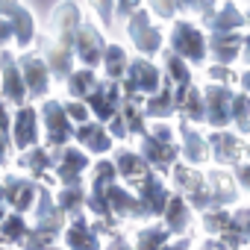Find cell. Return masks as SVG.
Listing matches in <instances>:
<instances>
[{
    "label": "cell",
    "instance_id": "6da1fadb",
    "mask_svg": "<svg viewBox=\"0 0 250 250\" xmlns=\"http://www.w3.org/2000/svg\"><path fill=\"white\" fill-rule=\"evenodd\" d=\"M42 124H44V142L56 145V147H68L74 127L71 118L65 115V106L59 100H44L42 103Z\"/></svg>",
    "mask_w": 250,
    "mask_h": 250
},
{
    "label": "cell",
    "instance_id": "7a4b0ae2",
    "mask_svg": "<svg viewBox=\"0 0 250 250\" xmlns=\"http://www.w3.org/2000/svg\"><path fill=\"white\" fill-rule=\"evenodd\" d=\"M171 47H174L177 56L194 62V65H200V62L206 59L203 33H200L194 24H188V21H177V24H174V30H171Z\"/></svg>",
    "mask_w": 250,
    "mask_h": 250
},
{
    "label": "cell",
    "instance_id": "3957f363",
    "mask_svg": "<svg viewBox=\"0 0 250 250\" xmlns=\"http://www.w3.org/2000/svg\"><path fill=\"white\" fill-rule=\"evenodd\" d=\"M127 33H130L133 44H136L145 56H156V53L162 50V36H159V30L150 24L147 12H133V15L127 18Z\"/></svg>",
    "mask_w": 250,
    "mask_h": 250
},
{
    "label": "cell",
    "instance_id": "277c9868",
    "mask_svg": "<svg viewBox=\"0 0 250 250\" xmlns=\"http://www.w3.org/2000/svg\"><path fill=\"white\" fill-rule=\"evenodd\" d=\"M18 68H21L27 94L30 97H44L47 88H50V68H47V62L39 53H24L18 59Z\"/></svg>",
    "mask_w": 250,
    "mask_h": 250
},
{
    "label": "cell",
    "instance_id": "5b68a950",
    "mask_svg": "<svg viewBox=\"0 0 250 250\" xmlns=\"http://www.w3.org/2000/svg\"><path fill=\"white\" fill-rule=\"evenodd\" d=\"M0 97L6 103H24L30 97L24 77H21V68L9 53H0Z\"/></svg>",
    "mask_w": 250,
    "mask_h": 250
},
{
    "label": "cell",
    "instance_id": "8992f818",
    "mask_svg": "<svg viewBox=\"0 0 250 250\" xmlns=\"http://www.w3.org/2000/svg\"><path fill=\"white\" fill-rule=\"evenodd\" d=\"M203 109H206V121L212 127H224L232 118V91L227 85H206L203 88Z\"/></svg>",
    "mask_w": 250,
    "mask_h": 250
},
{
    "label": "cell",
    "instance_id": "52a82bcc",
    "mask_svg": "<svg viewBox=\"0 0 250 250\" xmlns=\"http://www.w3.org/2000/svg\"><path fill=\"white\" fill-rule=\"evenodd\" d=\"M174 177H177V186L183 188V200H191L194 209H212V194H209V183L203 180V174L191 168H177Z\"/></svg>",
    "mask_w": 250,
    "mask_h": 250
},
{
    "label": "cell",
    "instance_id": "ba28073f",
    "mask_svg": "<svg viewBox=\"0 0 250 250\" xmlns=\"http://www.w3.org/2000/svg\"><path fill=\"white\" fill-rule=\"evenodd\" d=\"M12 142L21 153L39 145V112L33 106H21L12 115Z\"/></svg>",
    "mask_w": 250,
    "mask_h": 250
},
{
    "label": "cell",
    "instance_id": "9c48e42d",
    "mask_svg": "<svg viewBox=\"0 0 250 250\" xmlns=\"http://www.w3.org/2000/svg\"><path fill=\"white\" fill-rule=\"evenodd\" d=\"M0 18H6L15 30V44L18 47H27L36 36V24H33V15L18 3V0H0Z\"/></svg>",
    "mask_w": 250,
    "mask_h": 250
},
{
    "label": "cell",
    "instance_id": "30bf717a",
    "mask_svg": "<svg viewBox=\"0 0 250 250\" xmlns=\"http://www.w3.org/2000/svg\"><path fill=\"white\" fill-rule=\"evenodd\" d=\"M74 47H77V56H80V62H83L85 68H94V65H100V62H103L106 44H103L100 33H97L91 24H80Z\"/></svg>",
    "mask_w": 250,
    "mask_h": 250
},
{
    "label": "cell",
    "instance_id": "8fae6325",
    "mask_svg": "<svg viewBox=\"0 0 250 250\" xmlns=\"http://www.w3.org/2000/svg\"><path fill=\"white\" fill-rule=\"evenodd\" d=\"M159 88V71L147 59H133L127 68V94H156Z\"/></svg>",
    "mask_w": 250,
    "mask_h": 250
},
{
    "label": "cell",
    "instance_id": "7c38bea8",
    "mask_svg": "<svg viewBox=\"0 0 250 250\" xmlns=\"http://www.w3.org/2000/svg\"><path fill=\"white\" fill-rule=\"evenodd\" d=\"M39 188H42V186H36V183H30V180H24V177H6V180H3L6 206H12L15 212H21V215H24V212L36 203Z\"/></svg>",
    "mask_w": 250,
    "mask_h": 250
},
{
    "label": "cell",
    "instance_id": "4fadbf2b",
    "mask_svg": "<svg viewBox=\"0 0 250 250\" xmlns=\"http://www.w3.org/2000/svg\"><path fill=\"white\" fill-rule=\"evenodd\" d=\"M53 30H56V42L62 47H74L77 30H80V9L74 3L56 6V12H53Z\"/></svg>",
    "mask_w": 250,
    "mask_h": 250
},
{
    "label": "cell",
    "instance_id": "5bb4252c",
    "mask_svg": "<svg viewBox=\"0 0 250 250\" xmlns=\"http://www.w3.org/2000/svg\"><path fill=\"white\" fill-rule=\"evenodd\" d=\"M168 188L156 180V177H147L139 188V206H142V215H165L168 209Z\"/></svg>",
    "mask_w": 250,
    "mask_h": 250
},
{
    "label": "cell",
    "instance_id": "9a60e30c",
    "mask_svg": "<svg viewBox=\"0 0 250 250\" xmlns=\"http://www.w3.org/2000/svg\"><path fill=\"white\" fill-rule=\"evenodd\" d=\"M88 106L94 109V115H97L100 121H112V118L118 115V106H121V91H118L115 80L100 83V85L94 88V94L88 97Z\"/></svg>",
    "mask_w": 250,
    "mask_h": 250
},
{
    "label": "cell",
    "instance_id": "2e32d148",
    "mask_svg": "<svg viewBox=\"0 0 250 250\" xmlns=\"http://www.w3.org/2000/svg\"><path fill=\"white\" fill-rule=\"evenodd\" d=\"M85 168H88V156H85L83 150H77V147H62L56 174H59V180H62L65 186H80V177L85 174Z\"/></svg>",
    "mask_w": 250,
    "mask_h": 250
},
{
    "label": "cell",
    "instance_id": "e0dca14e",
    "mask_svg": "<svg viewBox=\"0 0 250 250\" xmlns=\"http://www.w3.org/2000/svg\"><path fill=\"white\" fill-rule=\"evenodd\" d=\"M106 203H109V212H118L124 218H139L142 215V206L139 200H133V194L127 188H121V186H106Z\"/></svg>",
    "mask_w": 250,
    "mask_h": 250
},
{
    "label": "cell",
    "instance_id": "ac0fdd59",
    "mask_svg": "<svg viewBox=\"0 0 250 250\" xmlns=\"http://www.w3.org/2000/svg\"><path fill=\"white\" fill-rule=\"evenodd\" d=\"M180 139H183V147H180V153L191 162V165H200V162H206V156H209V150H206V142H203V136L194 130V127H188V124H180Z\"/></svg>",
    "mask_w": 250,
    "mask_h": 250
},
{
    "label": "cell",
    "instance_id": "d6986e66",
    "mask_svg": "<svg viewBox=\"0 0 250 250\" xmlns=\"http://www.w3.org/2000/svg\"><path fill=\"white\" fill-rule=\"evenodd\" d=\"M209 145H212V156H215V162H221V165H227V162H235L238 156H241V142H238V136H232V133H212L209 136Z\"/></svg>",
    "mask_w": 250,
    "mask_h": 250
},
{
    "label": "cell",
    "instance_id": "ffe728a7",
    "mask_svg": "<svg viewBox=\"0 0 250 250\" xmlns=\"http://www.w3.org/2000/svg\"><path fill=\"white\" fill-rule=\"evenodd\" d=\"M77 139H80V145H83L85 150H91V153H106V150L112 147L109 133L103 130V124H94V121H85V124H83V127L77 130Z\"/></svg>",
    "mask_w": 250,
    "mask_h": 250
},
{
    "label": "cell",
    "instance_id": "44dd1931",
    "mask_svg": "<svg viewBox=\"0 0 250 250\" xmlns=\"http://www.w3.org/2000/svg\"><path fill=\"white\" fill-rule=\"evenodd\" d=\"M241 24H247V21H244V15L238 12L235 3H224L218 12H212V15L206 18V27H209L212 33H232V30H238Z\"/></svg>",
    "mask_w": 250,
    "mask_h": 250
},
{
    "label": "cell",
    "instance_id": "7402d4cb",
    "mask_svg": "<svg viewBox=\"0 0 250 250\" xmlns=\"http://www.w3.org/2000/svg\"><path fill=\"white\" fill-rule=\"evenodd\" d=\"M142 156L147 165H156V168H168L177 156V147L168 145V142H159L153 136H145V145H142Z\"/></svg>",
    "mask_w": 250,
    "mask_h": 250
},
{
    "label": "cell",
    "instance_id": "603a6c76",
    "mask_svg": "<svg viewBox=\"0 0 250 250\" xmlns=\"http://www.w3.org/2000/svg\"><path fill=\"white\" fill-rule=\"evenodd\" d=\"M224 238V247H238L250 238V209H238L235 215H229V224L227 229L221 232Z\"/></svg>",
    "mask_w": 250,
    "mask_h": 250
},
{
    "label": "cell",
    "instance_id": "cb8c5ba5",
    "mask_svg": "<svg viewBox=\"0 0 250 250\" xmlns=\"http://www.w3.org/2000/svg\"><path fill=\"white\" fill-rule=\"evenodd\" d=\"M65 244H68V250H97V247H100L94 229H91L83 218H77V221L68 227V232H65Z\"/></svg>",
    "mask_w": 250,
    "mask_h": 250
},
{
    "label": "cell",
    "instance_id": "d4e9b609",
    "mask_svg": "<svg viewBox=\"0 0 250 250\" xmlns=\"http://www.w3.org/2000/svg\"><path fill=\"white\" fill-rule=\"evenodd\" d=\"M206 183L212 186V188H209V194H212V209H224L227 203L235 200V186H232V180H229L224 171H212V174L206 177Z\"/></svg>",
    "mask_w": 250,
    "mask_h": 250
},
{
    "label": "cell",
    "instance_id": "484cf974",
    "mask_svg": "<svg viewBox=\"0 0 250 250\" xmlns=\"http://www.w3.org/2000/svg\"><path fill=\"white\" fill-rule=\"evenodd\" d=\"M241 44H244V42H241L235 33H212V42H209L212 56H215L221 65H224V62H232V59L241 53V50H238Z\"/></svg>",
    "mask_w": 250,
    "mask_h": 250
},
{
    "label": "cell",
    "instance_id": "4316f807",
    "mask_svg": "<svg viewBox=\"0 0 250 250\" xmlns=\"http://www.w3.org/2000/svg\"><path fill=\"white\" fill-rule=\"evenodd\" d=\"M30 235L27 221L21 212H9L0 221V244H24V238Z\"/></svg>",
    "mask_w": 250,
    "mask_h": 250
},
{
    "label": "cell",
    "instance_id": "83f0119b",
    "mask_svg": "<svg viewBox=\"0 0 250 250\" xmlns=\"http://www.w3.org/2000/svg\"><path fill=\"white\" fill-rule=\"evenodd\" d=\"M115 165H118V171L124 177H130V180H147L150 177V165L145 162V156H136L130 150H118Z\"/></svg>",
    "mask_w": 250,
    "mask_h": 250
},
{
    "label": "cell",
    "instance_id": "f1b7e54d",
    "mask_svg": "<svg viewBox=\"0 0 250 250\" xmlns=\"http://www.w3.org/2000/svg\"><path fill=\"white\" fill-rule=\"evenodd\" d=\"M44 62H47V68H50V74L56 80H68L74 74V68H71V47H62L59 42L47 47V59Z\"/></svg>",
    "mask_w": 250,
    "mask_h": 250
},
{
    "label": "cell",
    "instance_id": "f546056e",
    "mask_svg": "<svg viewBox=\"0 0 250 250\" xmlns=\"http://www.w3.org/2000/svg\"><path fill=\"white\" fill-rule=\"evenodd\" d=\"M177 97V109L188 118V121H203L206 118V109H203V91H197V88H186V91H180V94H174Z\"/></svg>",
    "mask_w": 250,
    "mask_h": 250
},
{
    "label": "cell",
    "instance_id": "4dcf8cb0",
    "mask_svg": "<svg viewBox=\"0 0 250 250\" xmlns=\"http://www.w3.org/2000/svg\"><path fill=\"white\" fill-rule=\"evenodd\" d=\"M97 88V77L91 68H83V71H74L68 77V94H74L77 100H88Z\"/></svg>",
    "mask_w": 250,
    "mask_h": 250
},
{
    "label": "cell",
    "instance_id": "1f68e13d",
    "mask_svg": "<svg viewBox=\"0 0 250 250\" xmlns=\"http://www.w3.org/2000/svg\"><path fill=\"white\" fill-rule=\"evenodd\" d=\"M103 65H106V74H109V80H118V77H124V74H127V68H130V59H127V53H124V47H118V44H106Z\"/></svg>",
    "mask_w": 250,
    "mask_h": 250
},
{
    "label": "cell",
    "instance_id": "d6a6232c",
    "mask_svg": "<svg viewBox=\"0 0 250 250\" xmlns=\"http://www.w3.org/2000/svg\"><path fill=\"white\" fill-rule=\"evenodd\" d=\"M165 221H168V232H183L188 227V203L183 197H171L165 209Z\"/></svg>",
    "mask_w": 250,
    "mask_h": 250
},
{
    "label": "cell",
    "instance_id": "836d02e7",
    "mask_svg": "<svg viewBox=\"0 0 250 250\" xmlns=\"http://www.w3.org/2000/svg\"><path fill=\"white\" fill-rule=\"evenodd\" d=\"M165 65H168V77H171V83L177 85V94L186 91V88L191 85V71L186 68V62H183L177 53H165Z\"/></svg>",
    "mask_w": 250,
    "mask_h": 250
},
{
    "label": "cell",
    "instance_id": "e575fe53",
    "mask_svg": "<svg viewBox=\"0 0 250 250\" xmlns=\"http://www.w3.org/2000/svg\"><path fill=\"white\" fill-rule=\"evenodd\" d=\"M165 244H168V229H162V227H147L136 238V250H159Z\"/></svg>",
    "mask_w": 250,
    "mask_h": 250
},
{
    "label": "cell",
    "instance_id": "d590c367",
    "mask_svg": "<svg viewBox=\"0 0 250 250\" xmlns=\"http://www.w3.org/2000/svg\"><path fill=\"white\" fill-rule=\"evenodd\" d=\"M18 165H24V168L33 171V174H42V171L50 168V153H47V150H39V147H30V150L21 153Z\"/></svg>",
    "mask_w": 250,
    "mask_h": 250
},
{
    "label": "cell",
    "instance_id": "8d00e7d4",
    "mask_svg": "<svg viewBox=\"0 0 250 250\" xmlns=\"http://www.w3.org/2000/svg\"><path fill=\"white\" fill-rule=\"evenodd\" d=\"M174 109H177V97L171 91H162V94L150 97V103H147V115L150 118H168Z\"/></svg>",
    "mask_w": 250,
    "mask_h": 250
},
{
    "label": "cell",
    "instance_id": "74e56055",
    "mask_svg": "<svg viewBox=\"0 0 250 250\" xmlns=\"http://www.w3.org/2000/svg\"><path fill=\"white\" fill-rule=\"evenodd\" d=\"M232 118L241 133H250V97L247 94H232Z\"/></svg>",
    "mask_w": 250,
    "mask_h": 250
},
{
    "label": "cell",
    "instance_id": "f35d334b",
    "mask_svg": "<svg viewBox=\"0 0 250 250\" xmlns=\"http://www.w3.org/2000/svg\"><path fill=\"white\" fill-rule=\"evenodd\" d=\"M83 203H85V191H83L80 186L62 188V194H59V209H62V212H80Z\"/></svg>",
    "mask_w": 250,
    "mask_h": 250
},
{
    "label": "cell",
    "instance_id": "ab89813d",
    "mask_svg": "<svg viewBox=\"0 0 250 250\" xmlns=\"http://www.w3.org/2000/svg\"><path fill=\"white\" fill-rule=\"evenodd\" d=\"M227 224H229V215H227V212H221V209L203 212V227H206L209 235H221V232L227 229Z\"/></svg>",
    "mask_w": 250,
    "mask_h": 250
},
{
    "label": "cell",
    "instance_id": "60d3db41",
    "mask_svg": "<svg viewBox=\"0 0 250 250\" xmlns=\"http://www.w3.org/2000/svg\"><path fill=\"white\" fill-rule=\"evenodd\" d=\"M121 121H124V127H127V133L145 136V121H142V115L136 112V106H133V103H127V106H124V115H121Z\"/></svg>",
    "mask_w": 250,
    "mask_h": 250
},
{
    "label": "cell",
    "instance_id": "b9f144b4",
    "mask_svg": "<svg viewBox=\"0 0 250 250\" xmlns=\"http://www.w3.org/2000/svg\"><path fill=\"white\" fill-rule=\"evenodd\" d=\"M115 174H118L115 165H109V162H97V168H94V174H91V188H106V186L112 183Z\"/></svg>",
    "mask_w": 250,
    "mask_h": 250
},
{
    "label": "cell",
    "instance_id": "7bdbcfd3",
    "mask_svg": "<svg viewBox=\"0 0 250 250\" xmlns=\"http://www.w3.org/2000/svg\"><path fill=\"white\" fill-rule=\"evenodd\" d=\"M177 6L186 9V12H197V15L209 18L212 9H215V0H177Z\"/></svg>",
    "mask_w": 250,
    "mask_h": 250
},
{
    "label": "cell",
    "instance_id": "ee69618b",
    "mask_svg": "<svg viewBox=\"0 0 250 250\" xmlns=\"http://www.w3.org/2000/svg\"><path fill=\"white\" fill-rule=\"evenodd\" d=\"M150 9H153L156 18L171 21V18L177 15V0H150Z\"/></svg>",
    "mask_w": 250,
    "mask_h": 250
},
{
    "label": "cell",
    "instance_id": "f6af8a7d",
    "mask_svg": "<svg viewBox=\"0 0 250 250\" xmlns=\"http://www.w3.org/2000/svg\"><path fill=\"white\" fill-rule=\"evenodd\" d=\"M88 3H91V9L97 12V18L109 27L112 24V18H115V9H112V0H88Z\"/></svg>",
    "mask_w": 250,
    "mask_h": 250
},
{
    "label": "cell",
    "instance_id": "bcb514c9",
    "mask_svg": "<svg viewBox=\"0 0 250 250\" xmlns=\"http://www.w3.org/2000/svg\"><path fill=\"white\" fill-rule=\"evenodd\" d=\"M65 106V115L71 118V121H80V124H85L88 121V109H85V103H62Z\"/></svg>",
    "mask_w": 250,
    "mask_h": 250
},
{
    "label": "cell",
    "instance_id": "7dc6e473",
    "mask_svg": "<svg viewBox=\"0 0 250 250\" xmlns=\"http://www.w3.org/2000/svg\"><path fill=\"white\" fill-rule=\"evenodd\" d=\"M12 39H15V30H12V24H9L6 18H0V47H6Z\"/></svg>",
    "mask_w": 250,
    "mask_h": 250
},
{
    "label": "cell",
    "instance_id": "c3c4849f",
    "mask_svg": "<svg viewBox=\"0 0 250 250\" xmlns=\"http://www.w3.org/2000/svg\"><path fill=\"white\" fill-rule=\"evenodd\" d=\"M12 115H9V109H6V100L3 97H0V133H9V127H12V121H9Z\"/></svg>",
    "mask_w": 250,
    "mask_h": 250
},
{
    "label": "cell",
    "instance_id": "681fc988",
    "mask_svg": "<svg viewBox=\"0 0 250 250\" xmlns=\"http://www.w3.org/2000/svg\"><path fill=\"white\" fill-rule=\"evenodd\" d=\"M153 139L174 145V142H171V139H174V130H171V127H165V124H153Z\"/></svg>",
    "mask_w": 250,
    "mask_h": 250
},
{
    "label": "cell",
    "instance_id": "f907efd6",
    "mask_svg": "<svg viewBox=\"0 0 250 250\" xmlns=\"http://www.w3.org/2000/svg\"><path fill=\"white\" fill-rule=\"evenodd\" d=\"M136 6H139V0H118V15L121 18H130L136 12Z\"/></svg>",
    "mask_w": 250,
    "mask_h": 250
},
{
    "label": "cell",
    "instance_id": "816d5d0a",
    "mask_svg": "<svg viewBox=\"0 0 250 250\" xmlns=\"http://www.w3.org/2000/svg\"><path fill=\"white\" fill-rule=\"evenodd\" d=\"M235 180L241 183V188L250 191V165H238V168H235Z\"/></svg>",
    "mask_w": 250,
    "mask_h": 250
},
{
    "label": "cell",
    "instance_id": "f5cc1de1",
    "mask_svg": "<svg viewBox=\"0 0 250 250\" xmlns=\"http://www.w3.org/2000/svg\"><path fill=\"white\" fill-rule=\"evenodd\" d=\"M6 156H9V142H6L3 133H0V168L6 165Z\"/></svg>",
    "mask_w": 250,
    "mask_h": 250
},
{
    "label": "cell",
    "instance_id": "db71d44e",
    "mask_svg": "<svg viewBox=\"0 0 250 250\" xmlns=\"http://www.w3.org/2000/svg\"><path fill=\"white\" fill-rule=\"evenodd\" d=\"M209 77H212V80H229V71H224L221 65H215V68L209 71Z\"/></svg>",
    "mask_w": 250,
    "mask_h": 250
},
{
    "label": "cell",
    "instance_id": "11a10c76",
    "mask_svg": "<svg viewBox=\"0 0 250 250\" xmlns=\"http://www.w3.org/2000/svg\"><path fill=\"white\" fill-rule=\"evenodd\" d=\"M186 247H188V238H183V241H174V244L168 241V244H165V247H159V250H186Z\"/></svg>",
    "mask_w": 250,
    "mask_h": 250
},
{
    "label": "cell",
    "instance_id": "9f6ffc18",
    "mask_svg": "<svg viewBox=\"0 0 250 250\" xmlns=\"http://www.w3.org/2000/svg\"><path fill=\"white\" fill-rule=\"evenodd\" d=\"M109 250H133V247H130V244H127V241H124V238H121V235H118V238H115V241H112V244H109Z\"/></svg>",
    "mask_w": 250,
    "mask_h": 250
},
{
    "label": "cell",
    "instance_id": "6f0895ef",
    "mask_svg": "<svg viewBox=\"0 0 250 250\" xmlns=\"http://www.w3.org/2000/svg\"><path fill=\"white\" fill-rule=\"evenodd\" d=\"M9 212H6V194H3V183H0V221H3Z\"/></svg>",
    "mask_w": 250,
    "mask_h": 250
},
{
    "label": "cell",
    "instance_id": "680465c9",
    "mask_svg": "<svg viewBox=\"0 0 250 250\" xmlns=\"http://www.w3.org/2000/svg\"><path fill=\"white\" fill-rule=\"evenodd\" d=\"M241 85L250 91V71H244V74H241Z\"/></svg>",
    "mask_w": 250,
    "mask_h": 250
},
{
    "label": "cell",
    "instance_id": "91938a15",
    "mask_svg": "<svg viewBox=\"0 0 250 250\" xmlns=\"http://www.w3.org/2000/svg\"><path fill=\"white\" fill-rule=\"evenodd\" d=\"M244 21H247V24H250V9H247V15H244Z\"/></svg>",
    "mask_w": 250,
    "mask_h": 250
},
{
    "label": "cell",
    "instance_id": "94428289",
    "mask_svg": "<svg viewBox=\"0 0 250 250\" xmlns=\"http://www.w3.org/2000/svg\"><path fill=\"white\" fill-rule=\"evenodd\" d=\"M47 250H62V247H47Z\"/></svg>",
    "mask_w": 250,
    "mask_h": 250
},
{
    "label": "cell",
    "instance_id": "6125c7cd",
    "mask_svg": "<svg viewBox=\"0 0 250 250\" xmlns=\"http://www.w3.org/2000/svg\"><path fill=\"white\" fill-rule=\"evenodd\" d=\"M247 156H250V147H247Z\"/></svg>",
    "mask_w": 250,
    "mask_h": 250
},
{
    "label": "cell",
    "instance_id": "be15d7a7",
    "mask_svg": "<svg viewBox=\"0 0 250 250\" xmlns=\"http://www.w3.org/2000/svg\"><path fill=\"white\" fill-rule=\"evenodd\" d=\"M206 250H212V244H209V247H206Z\"/></svg>",
    "mask_w": 250,
    "mask_h": 250
},
{
    "label": "cell",
    "instance_id": "e7e4bbea",
    "mask_svg": "<svg viewBox=\"0 0 250 250\" xmlns=\"http://www.w3.org/2000/svg\"><path fill=\"white\" fill-rule=\"evenodd\" d=\"M0 250H3V247H0Z\"/></svg>",
    "mask_w": 250,
    "mask_h": 250
}]
</instances>
